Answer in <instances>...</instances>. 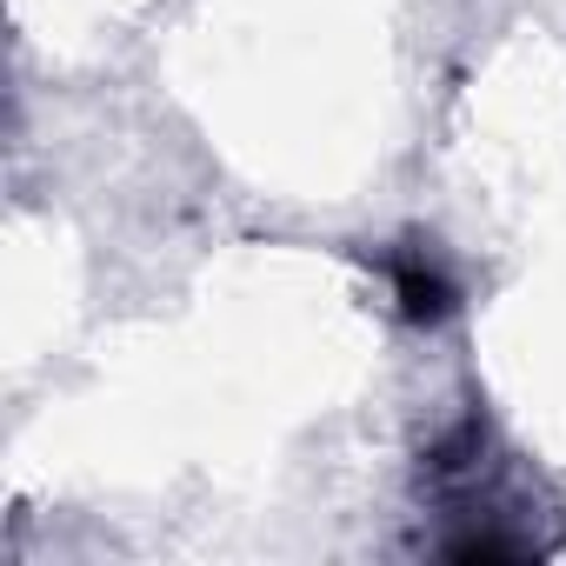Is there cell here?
I'll return each instance as SVG.
<instances>
[{"label":"cell","mask_w":566,"mask_h":566,"mask_svg":"<svg viewBox=\"0 0 566 566\" xmlns=\"http://www.w3.org/2000/svg\"><path fill=\"white\" fill-rule=\"evenodd\" d=\"M387 287H394L400 321H413V327H440V321L460 314V280L447 273V260L433 247L387 253Z\"/></svg>","instance_id":"1"}]
</instances>
